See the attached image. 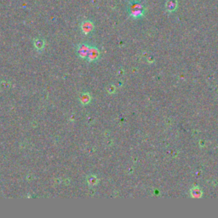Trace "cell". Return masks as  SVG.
I'll return each instance as SVG.
<instances>
[{"label": "cell", "mask_w": 218, "mask_h": 218, "mask_svg": "<svg viewBox=\"0 0 218 218\" xmlns=\"http://www.w3.org/2000/svg\"><path fill=\"white\" fill-rule=\"evenodd\" d=\"M100 55H101L100 49L97 47L91 46L90 49H89V55H88L87 60H88L89 62H95L100 58Z\"/></svg>", "instance_id": "cell-4"}, {"label": "cell", "mask_w": 218, "mask_h": 218, "mask_svg": "<svg viewBox=\"0 0 218 218\" xmlns=\"http://www.w3.org/2000/svg\"><path fill=\"white\" fill-rule=\"evenodd\" d=\"M90 45L86 43H83L79 44V46L77 48V55L81 59H87L88 55H89V49H90Z\"/></svg>", "instance_id": "cell-2"}, {"label": "cell", "mask_w": 218, "mask_h": 218, "mask_svg": "<svg viewBox=\"0 0 218 218\" xmlns=\"http://www.w3.org/2000/svg\"><path fill=\"white\" fill-rule=\"evenodd\" d=\"M177 6V2L175 0H168L166 3L165 8L168 11H174Z\"/></svg>", "instance_id": "cell-9"}, {"label": "cell", "mask_w": 218, "mask_h": 218, "mask_svg": "<svg viewBox=\"0 0 218 218\" xmlns=\"http://www.w3.org/2000/svg\"><path fill=\"white\" fill-rule=\"evenodd\" d=\"M44 45H45V42L43 38H36L35 39L33 40V46L37 50H42L44 48Z\"/></svg>", "instance_id": "cell-8"}, {"label": "cell", "mask_w": 218, "mask_h": 218, "mask_svg": "<svg viewBox=\"0 0 218 218\" xmlns=\"http://www.w3.org/2000/svg\"><path fill=\"white\" fill-rule=\"evenodd\" d=\"M107 90H108V92L109 93V94H114L115 91H116V87L114 85H113V84H111V85H109L108 88H107Z\"/></svg>", "instance_id": "cell-10"}, {"label": "cell", "mask_w": 218, "mask_h": 218, "mask_svg": "<svg viewBox=\"0 0 218 218\" xmlns=\"http://www.w3.org/2000/svg\"><path fill=\"white\" fill-rule=\"evenodd\" d=\"M79 101L84 106L89 104V102L91 101V95L88 92L82 93L79 96Z\"/></svg>", "instance_id": "cell-6"}, {"label": "cell", "mask_w": 218, "mask_h": 218, "mask_svg": "<svg viewBox=\"0 0 218 218\" xmlns=\"http://www.w3.org/2000/svg\"><path fill=\"white\" fill-rule=\"evenodd\" d=\"M190 195L194 199H200L203 195V192L200 187L195 186L190 189Z\"/></svg>", "instance_id": "cell-5"}, {"label": "cell", "mask_w": 218, "mask_h": 218, "mask_svg": "<svg viewBox=\"0 0 218 218\" xmlns=\"http://www.w3.org/2000/svg\"><path fill=\"white\" fill-rule=\"evenodd\" d=\"M86 181H87V184L89 185V187H95V186L98 185L99 179L96 175L91 174V175H89L86 177Z\"/></svg>", "instance_id": "cell-7"}, {"label": "cell", "mask_w": 218, "mask_h": 218, "mask_svg": "<svg viewBox=\"0 0 218 218\" xmlns=\"http://www.w3.org/2000/svg\"><path fill=\"white\" fill-rule=\"evenodd\" d=\"M144 7L137 1H131L128 5V12L132 18H140L144 15Z\"/></svg>", "instance_id": "cell-1"}, {"label": "cell", "mask_w": 218, "mask_h": 218, "mask_svg": "<svg viewBox=\"0 0 218 218\" xmlns=\"http://www.w3.org/2000/svg\"><path fill=\"white\" fill-rule=\"evenodd\" d=\"M94 28H95V25H94V22L92 21H89V20H86V21H84L83 22H81L80 24V29L84 34L85 35H88V34H90L94 31Z\"/></svg>", "instance_id": "cell-3"}]
</instances>
